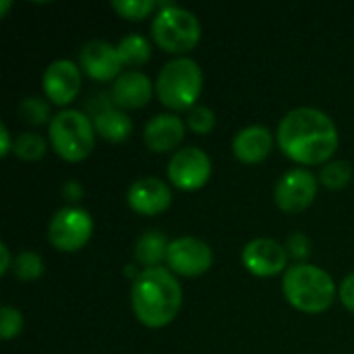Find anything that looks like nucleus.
<instances>
[{
	"label": "nucleus",
	"instance_id": "nucleus-14",
	"mask_svg": "<svg viewBox=\"0 0 354 354\" xmlns=\"http://www.w3.org/2000/svg\"><path fill=\"white\" fill-rule=\"evenodd\" d=\"M79 66L93 81H116L122 68L116 46L106 39H91L79 50Z\"/></svg>",
	"mask_w": 354,
	"mask_h": 354
},
{
	"label": "nucleus",
	"instance_id": "nucleus-9",
	"mask_svg": "<svg viewBox=\"0 0 354 354\" xmlns=\"http://www.w3.org/2000/svg\"><path fill=\"white\" fill-rule=\"evenodd\" d=\"M317 189H319V178H315L311 170L292 168L278 178L274 189V199L282 212L299 214L315 201Z\"/></svg>",
	"mask_w": 354,
	"mask_h": 354
},
{
	"label": "nucleus",
	"instance_id": "nucleus-27",
	"mask_svg": "<svg viewBox=\"0 0 354 354\" xmlns=\"http://www.w3.org/2000/svg\"><path fill=\"white\" fill-rule=\"evenodd\" d=\"M23 332V315L17 307L12 305H2L0 307V338L2 340H12Z\"/></svg>",
	"mask_w": 354,
	"mask_h": 354
},
{
	"label": "nucleus",
	"instance_id": "nucleus-11",
	"mask_svg": "<svg viewBox=\"0 0 354 354\" xmlns=\"http://www.w3.org/2000/svg\"><path fill=\"white\" fill-rule=\"evenodd\" d=\"M286 245H280L274 239H253L243 249V266L257 278H272L286 272L288 266Z\"/></svg>",
	"mask_w": 354,
	"mask_h": 354
},
{
	"label": "nucleus",
	"instance_id": "nucleus-19",
	"mask_svg": "<svg viewBox=\"0 0 354 354\" xmlns=\"http://www.w3.org/2000/svg\"><path fill=\"white\" fill-rule=\"evenodd\" d=\"M170 241L160 230H145L135 243V259L145 268H158L166 261Z\"/></svg>",
	"mask_w": 354,
	"mask_h": 354
},
{
	"label": "nucleus",
	"instance_id": "nucleus-8",
	"mask_svg": "<svg viewBox=\"0 0 354 354\" xmlns=\"http://www.w3.org/2000/svg\"><path fill=\"white\" fill-rule=\"evenodd\" d=\"M209 176L212 160L195 145L174 151L168 162V180L180 191H197L207 185Z\"/></svg>",
	"mask_w": 354,
	"mask_h": 354
},
{
	"label": "nucleus",
	"instance_id": "nucleus-16",
	"mask_svg": "<svg viewBox=\"0 0 354 354\" xmlns=\"http://www.w3.org/2000/svg\"><path fill=\"white\" fill-rule=\"evenodd\" d=\"M156 91V83L141 73V71H124L118 75L116 81H112L110 97L116 108L120 110H137L149 104L151 95Z\"/></svg>",
	"mask_w": 354,
	"mask_h": 354
},
{
	"label": "nucleus",
	"instance_id": "nucleus-23",
	"mask_svg": "<svg viewBox=\"0 0 354 354\" xmlns=\"http://www.w3.org/2000/svg\"><path fill=\"white\" fill-rule=\"evenodd\" d=\"M351 178H353V166L344 160H332L319 172V183L332 191L344 189L351 183Z\"/></svg>",
	"mask_w": 354,
	"mask_h": 354
},
{
	"label": "nucleus",
	"instance_id": "nucleus-25",
	"mask_svg": "<svg viewBox=\"0 0 354 354\" xmlns=\"http://www.w3.org/2000/svg\"><path fill=\"white\" fill-rule=\"evenodd\" d=\"M112 10L118 12L122 19L129 21H141L145 17H149L156 8L153 0H112L110 2Z\"/></svg>",
	"mask_w": 354,
	"mask_h": 354
},
{
	"label": "nucleus",
	"instance_id": "nucleus-2",
	"mask_svg": "<svg viewBox=\"0 0 354 354\" xmlns=\"http://www.w3.org/2000/svg\"><path fill=\"white\" fill-rule=\"evenodd\" d=\"M131 307L145 328H166L180 313L183 286L168 268H145L133 280Z\"/></svg>",
	"mask_w": 354,
	"mask_h": 354
},
{
	"label": "nucleus",
	"instance_id": "nucleus-32",
	"mask_svg": "<svg viewBox=\"0 0 354 354\" xmlns=\"http://www.w3.org/2000/svg\"><path fill=\"white\" fill-rule=\"evenodd\" d=\"M12 259H10V249L6 247V243H0V274L4 276L10 268H12Z\"/></svg>",
	"mask_w": 354,
	"mask_h": 354
},
{
	"label": "nucleus",
	"instance_id": "nucleus-18",
	"mask_svg": "<svg viewBox=\"0 0 354 354\" xmlns=\"http://www.w3.org/2000/svg\"><path fill=\"white\" fill-rule=\"evenodd\" d=\"M93 127L95 133L110 141V143H120L131 137L133 133V120L127 114V110H120L116 106H106L93 116Z\"/></svg>",
	"mask_w": 354,
	"mask_h": 354
},
{
	"label": "nucleus",
	"instance_id": "nucleus-30",
	"mask_svg": "<svg viewBox=\"0 0 354 354\" xmlns=\"http://www.w3.org/2000/svg\"><path fill=\"white\" fill-rule=\"evenodd\" d=\"M12 147H15V141L10 139L8 127L2 122V124H0V156H2V158H6V156L12 151Z\"/></svg>",
	"mask_w": 354,
	"mask_h": 354
},
{
	"label": "nucleus",
	"instance_id": "nucleus-13",
	"mask_svg": "<svg viewBox=\"0 0 354 354\" xmlns=\"http://www.w3.org/2000/svg\"><path fill=\"white\" fill-rule=\"evenodd\" d=\"M127 203L139 216H160L172 203V189L162 178L143 176L129 187Z\"/></svg>",
	"mask_w": 354,
	"mask_h": 354
},
{
	"label": "nucleus",
	"instance_id": "nucleus-29",
	"mask_svg": "<svg viewBox=\"0 0 354 354\" xmlns=\"http://www.w3.org/2000/svg\"><path fill=\"white\" fill-rule=\"evenodd\" d=\"M338 299L340 303L354 313V272L348 274L342 282H340V288H338Z\"/></svg>",
	"mask_w": 354,
	"mask_h": 354
},
{
	"label": "nucleus",
	"instance_id": "nucleus-31",
	"mask_svg": "<svg viewBox=\"0 0 354 354\" xmlns=\"http://www.w3.org/2000/svg\"><path fill=\"white\" fill-rule=\"evenodd\" d=\"M62 193H64L71 201H79V197L83 195V187H81L77 180H68V183L62 187Z\"/></svg>",
	"mask_w": 354,
	"mask_h": 354
},
{
	"label": "nucleus",
	"instance_id": "nucleus-10",
	"mask_svg": "<svg viewBox=\"0 0 354 354\" xmlns=\"http://www.w3.org/2000/svg\"><path fill=\"white\" fill-rule=\"evenodd\" d=\"M166 263L168 270L176 276L197 278L212 268L214 251L205 241L197 236H178L168 245Z\"/></svg>",
	"mask_w": 354,
	"mask_h": 354
},
{
	"label": "nucleus",
	"instance_id": "nucleus-6",
	"mask_svg": "<svg viewBox=\"0 0 354 354\" xmlns=\"http://www.w3.org/2000/svg\"><path fill=\"white\" fill-rule=\"evenodd\" d=\"M50 145L66 162H83L95 147L93 120L75 108L60 110L50 120Z\"/></svg>",
	"mask_w": 354,
	"mask_h": 354
},
{
	"label": "nucleus",
	"instance_id": "nucleus-24",
	"mask_svg": "<svg viewBox=\"0 0 354 354\" xmlns=\"http://www.w3.org/2000/svg\"><path fill=\"white\" fill-rule=\"evenodd\" d=\"M19 112H21V116H23L25 122L35 124V127L52 120L50 118V104L44 97H39V95H27V97H23L21 104H19Z\"/></svg>",
	"mask_w": 354,
	"mask_h": 354
},
{
	"label": "nucleus",
	"instance_id": "nucleus-17",
	"mask_svg": "<svg viewBox=\"0 0 354 354\" xmlns=\"http://www.w3.org/2000/svg\"><path fill=\"white\" fill-rule=\"evenodd\" d=\"M274 149V135L263 124L243 127L232 139V153L239 162L255 166L261 164Z\"/></svg>",
	"mask_w": 354,
	"mask_h": 354
},
{
	"label": "nucleus",
	"instance_id": "nucleus-26",
	"mask_svg": "<svg viewBox=\"0 0 354 354\" xmlns=\"http://www.w3.org/2000/svg\"><path fill=\"white\" fill-rule=\"evenodd\" d=\"M187 129H191L193 133L197 135H207L214 131L216 127V112L209 108V106H193L189 112H187Z\"/></svg>",
	"mask_w": 354,
	"mask_h": 354
},
{
	"label": "nucleus",
	"instance_id": "nucleus-22",
	"mask_svg": "<svg viewBox=\"0 0 354 354\" xmlns=\"http://www.w3.org/2000/svg\"><path fill=\"white\" fill-rule=\"evenodd\" d=\"M12 272L19 280L23 282H33L37 278H41L44 274V259L39 253L31 251V249H23L12 263Z\"/></svg>",
	"mask_w": 354,
	"mask_h": 354
},
{
	"label": "nucleus",
	"instance_id": "nucleus-12",
	"mask_svg": "<svg viewBox=\"0 0 354 354\" xmlns=\"http://www.w3.org/2000/svg\"><path fill=\"white\" fill-rule=\"evenodd\" d=\"M41 87L50 104L54 106L71 104L81 91V66L68 58H58L50 62L44 71Z\"/></svg>",
	"mask_w": 354,
	"mask_h": 354
},
{
	"label": "nucleus",
	"instance_id": "nucleus-21",
	"mask_svg": "<svg viewBox=\"0 0 354 354\" xmlns=\"http://www.w3.org/2000/svg\"><path fill=\"white\" fill-rule=\"evenodd\" d=\"M15 156H19L25 162H35L39 158L46 156L48 151V141L39 135V133H31L25 131L15 139V147H12Z\"/></svg>",
	"mask_w": 354,
	"mask_h": 354
},
{
	"label": "nucleus",
	"instance_id": "nucleus-7",
	"mask_svg": "<svg viewBox=\"0 0 354 354\" xmlns=\"http://www.w3.org/2000/svg\"><path fill=\"white\" fill-rule=\"evenodd\" d=\"M93 234V220L87 209L66 205L60 207L48 224V241L56 251L77 253Z\"/></svg>",
	"mask_w": 354,
	"mask_h": 354
},
{
	"label": "nucleus",
	"instance_id": "nucleus-28",
	"mask_svg": "<svg viewBox=\"0 0 354 354\" xmlns=\"http://www.w3.org/2000/svg\"><path fill=\"white\" fill-rule=\"evenodd\" d=\"M309 249H311L309 239H307L303 232L290 234V239H288V243H286V251H288V255H290L292 259H297V263H305L303 259L309 255Z\"/></svg>",
	"mask_w": 354,
	"mask_h": 354
},
{
	"label": "nucleus",
	"instance_id": "nucleus-15",
	"mask_svg": "<svg viewBox=\"0 0 354 354\" xmlns=\"http://www.w3.org/2000/svg\"><path fill=\"white\" fill-rule=\"evenodd\" d=\"M187 133V122L176 116L174 112L168 114H156L145 122L143 129V141L145 145L156 151V153H168V151H178L183 139Z\"/></svg>",
	"mask_w": 354,
	"mask_h": 354
},
{
	"label": "nucleus",
	"instance_id": "nucleus-3",
	"mask_svg": "<svg viewBox=\"0 0 354 354\" xmlns=\"http://www.w3.org/2000/svg\"><path fill=\"white\" fill-rule=\"evenodd\" d=\"M282 292L295 309L317 315L332 307L336 299V284L326 270L305 261L295 263L284 272Z\"/></svg>",
	"mask_w": 354,
	"mask_h": 354
},
{
	"label": "nucleus",
	"instance_id": "nucleus-4",
	"mask_svg": "<svg viewBox=\"0 0 354 354\" xmlns=\"http://www.w3.org/2000/svg\"><path fill=\"white\" fill-rule=\"evenodd\" d=\"M203 91V71L197 60L176 56L168 60L156 79V95L162 106L172 112L191 110Z\"/></svg>",
	"mask_w": 354,
	"mask_h": 354
},
{
	"label": "nucleus",
	"instance_id": "nucleus-1",
	"mask_svg": "<svg viewBox=\"0 0 354 354\" xmlns=\"http://www.w3.org/2000/svg\"><path fill=\"white\" fill-rule=\"evenodd\" d=\"M276 143L286 158L301 166H326L340 145V135L324 110L301 106L280 120Z\"/></svg>",
	"mask_w": 354,
	"mask_h": 354
},
{
	"label": "nucleus",
	"instance_id": "nucleus-33",
	"mask_svg": "<svg viewBox=\"0 0 354 354\" xmlns=\"http://www.w3.org/2000/svg\"><path fill=\"white\" fill-rule=\"evenodd\" d=\"M8 8H10V2H8V0H2V2H0V17H4Z\"/></svg>",
	"mask_w": 354,
	"mask_h": 354
},
{
	"label": "nucleus",
	"instance_id": "nucleus-5",
	"mask_svg": "<svg viewBox=\"0 0 354 354\" xmlns=\"http://www.w3.org/2000/svg\"><path fill=\"white\" fill-rule=\"evenodd\" d=\"M151 37L164 52L183 56L201 41V23L189 8L160 2V10L151 19Z\"/></svg>",
	"mask_w": 354,
	"mask_h": 354
},
{
	"label": "nucleus",
	"instance_id": "nucleus-20",
	"mask_svg": "<svg viewBox=\"0 0 354 354\" xmlns=\"http://www.w3.org/2000/svg\"><path fill=\"white\" fill-rule=\"evenodd\" d=\"M122 66H143L151 58V44L141 33H129L116 44Z\"/></svg>",
	"mask_w": 354,
	"mask_h": 354
}]
</instances>
